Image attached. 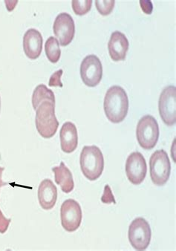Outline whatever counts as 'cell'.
Masks as SVG:
<instances>
[{
	"instance_id": "20",
	"label": "cell",
	"mask_w": 176,
	"mask_h": 251,
	"mask_svg": "<svg viewBox=\"0 0 176 251\" xmlns=\"http://www.w3.org/2000/svg\"><path fill=\"white\" fill-rule=\"evenodd\" d=\"M115 1L114 0H96L95 5L100 14L107 16L112 13L115 6Z\"/></svg>"
},
{
	"instance_id": "22",
	"label": "cell",
	"mask_w": 176,
	"mask_h": 251,
	"mask_svg": "<svg viewBox=\"0 0 176 251\" xmlns=\"http://www.w3.org/2000/svg\"><path fill=\"white\" fill-rule=\"evenodd\" d=\"M101 201L104 204H116L115 198H114L113 194L112 193L109 185H106L104 187V193H103V197L101 198Z\"/></svg>"
},
{
	"instance_id": "26",
	"label": "cell",
	"mask_w": 176,
	"mask_h": 251,
	"mask_svg": "<svg viewBox=\"0 0 176 251\" xmlns=\"http://www.w3.org/2000/svg\"><path fill=\"white\" fill-rule=\"evenodd\" d=\"M0 112H1V97H0Z\"/></svg>"
},
{
	"instance_id": "24",
	"label": "cell",
	"mask_w": 176,
	"mask_h": 251,
	"mask_svg": "<svg viewBox=\"0 0 176 251\" xmlns=\"http://www.w3.org/2000/svg\"><path fill=\"white\" fill-rule=\"evenodd\" d=\"M140 5H141V9L143 10L145 14H151L153 9V5H152L151 1L148 0H141L140 1Z\"/></svg>"
},
{
	"instance_id": "10",
	"label": "cell",
	"mask_w": 176,
	"mask_h": 251,
	"mask_svg": "<svg viewBox=\"0 0 176 251\" xmlns=\"http://www.w3.org/2000/svg\"><path fill=\"white\" fill-rule=\"evenodd\" d=\"M125 169L128 180L134 185H140L145 179L147 165L141 152H134L129 155Z\"/></svg>"
},
{
	"instance_id": "7",
	"label": "cell",
	"mask_w": 176,
	"mask_h": 251,
	"mask_svg": "<svg viewBox=\"0 0 176 251\" xmlns=\"http://www.w3.org/2000/svg\"><path fill=\"white\" fill-rule=\"evenodd\" d=\"M60 218L63 229L69 233L76 231L80 227L83 219L81 207L77 201L67 199L62 204Z\"/></svg>"
},
{
	"instance_id": "25",
	"label": "cell",
	"mask_w": 176,
	"mask_h": 251,
	"mask_svg": "<svg viewBox=\"0 0 176 251\" xmlns=\"http://www.w3.org/2000/svg\"><path fill=\"white\" fill-rule=\"evenodd\" d=\"M4 170H5L4 167H0V190H1L2 187L8 185V183L4 182L2 181V173H3Z\"/></svg>"
},
{
	"instance_id": "15",
	"label": "cell",
	"mask_w": 176,
	"mask_h": 251,
	"mask_svg": "<svg viewBox=\"0 0 176 251\" xmlns=\"http://www.w3.org/2000/svg\"><path fill=\"white\" fill-rule=\"evenodd\" d=\"M60 146L63 152L72 153L78 145V134L75 124L66 122L62 126L60 132Z\"/></svg>"
},
{
	"instance_id": "12",
	"label": "cell",
	"mask_w": 176,
	"mask_h": 251,
	"mask_svg": "<svg viewBox=\"0 0 176 251\" xmlns=\"http://www.w3.org/2000/svg\"><path fill=\"white\" fill-rule=\"evenodd\" d=\"M43 39L41 33L34 28H30L23 37V50L31 60L40 57L43 50Z\"/></svg>"
},
{
	"instance_id": "19",
	"label": "cell",
	"mask_w": 176,
	"mask_h": 251,
	"mask_svg": "<svg viewBox=\"0 0 176 251\" xmlns=\"http://www.w3.org/2000/svg\"><path fill=\"white\" fill-rule=\"evenodd\" d=\"M72 8L74 12L77 15L83 16L87 14L91 8H92V0H86V1H81V0H74L72 2Z\"/></svg>"
},
{
	"instance_id": "4",
	"label": "cell",
	"mask_w": 176,
	"mask_h": 251,
	"mask_svg": "<svg viewBox=\"0 0 176 251\" xmlns=\"http://www.w3.org/2000/svg\"><path fill=\"white\" fill-rule=\"evenodd\" d=\"M159 126L152 115H145L137 125L136 136L138 144L144 150H152L159 138Z\"/></svg>"
},
{
	"instance_id": "3",
	"label": "cell",
	"mask_w": 176,
	"mask_h": 251,
	"mask_svg": "<svg viewBox=\"0 0 176 251\" xmlns=\"http://www.w3.org/2000/svg\"><path fill=\"white\" fill-rule=\"evenodd\" d=\"M35 124L37 132L43 138H52L59 127L55 115V105L49 101L43 102L37 107Z\"/></svg>"
},
{
	"instance_id": "14",
	"label": "cell",
	"mask_w": 176,
	"mask_h": 251,
	"mask_svg": "<svg viewBox=\"0 0 176 251\" xmlns=\"http://www.w3.org/2000/svg\"><path fill=\"white\" fill-rule=\"evenodd\" d=\"M57 189L52 181L44 179L38 188V200L40 207L45 210L54 208L57 202Z\"/></svg>"
},
{
	"instance_id": "1",
	"label": "cell",
	"mask_w": 176,
	"mask_h": 251,
	"mask_svg": "<svg viewBox=\"0 0 176 251\" xmlns=\"http://www.w3.org/2000/svg\"><path fill=\"white\" fill-rule=\"evenodd\" d=\"M106 118L113 124L124 121L129 110V98L124 89L119 86L109 88L103 102Z\"/></svg>"
},
{
	"instance_id": "21",
	"label": "cell",
	"mask_w": 176,
	"mask_h": 251,
	"mask_svg": "<svg viewBox=\"0 0 176 251\" xmlns=\"http://www.w3.org/2000/svg\"><path fill=\"white\" fill-rule=\"evenodd\" d=\"M63 71L62 69L57 70L54 72L49 80V86L51 87H55V86H60L63 87V83L61 82V77L63 75Z\"/></svg>"
},
{
	"instance_id": "17",
	"label": "cell",
	"mask_w": 176,
	"mask_h": 251,
	"mask_svg": "<svg viewBox=\"0 0 176 251\" xmlns=\"http://www.w3.org/2000/svg\"><path fill=\"white\" fill-rule=\"evenodd\" d=\"M49 101L55 105V96L51 89H48L44 84H40L36 87L33 92L32 105L34 110L37 109L43 102Z\"/></svg>"
},
{
	"instance_id": "16",
	"label": "cell",
	"mask_w": 176,
	"mask_h": 251,
	"mask_svg": "<svg viewBox=\"0 0 176 251\" xmlns=\"http://www.w3.org/2000/svg\"><path fill=\"white\" fill-rule=\"evenodd\" d=\"M52 171L54 173L56 184L60 186L63 193H70L75 187V182L70 170L62 161L60 166L53 167Z\"/></svg>"
},
{
	"instance_id": "5",
	"label": "cell",
	"mask_w": 176,
	"mask_h": 251,
	"mask_svg": "<svg viewBox=\"0 0 176 251\" xmlns=\"http://www.w3.org/2000/svg\"><path fill=\"white\" fill-rule=\"evenodd\" d=\"M150 177L155 185L167 184L171 173V164L164 150H157L150 159Z\"/></svg>"
},
{
	"instance_id": "18",
	"label": "cell",
	"mask_w": 176,
	"mask_h": 251,
	"mask_svg": "<svg viewBox=\"0 0 176 251\" xmlns=\"http://www.w3.org/2000/svg\"><path fill=\"white\" fill-rule=\"evenodd\" d=\"M45 51L49 61L53 63H57L61 56V50L58 40L54 37H49L45 44Z\"/></svg>"
},
{
	"instance_id": "2",
	"label": "cell",
	"mask_w": 176,
	"mask_h": 251,
	"mask_svg": "<svg viewBox=\"0 0 176 251\" xmlns=\"http://www.w3.org/2000/svg\"><path fill=\"white\" fill-rule=\"evenodd\" d=\"M80 168L83 176L89 181H95L101 176L104 170V158L97 146H85L80 157Z\"/></svg>"
},
{
	"instance_id": "9",
	"label": "cell",
	"mask_w": 176,
	"mask_h": 251,
	"mask_svg": "<svg viewBox=\"0 0 176 251\" xmlns=\"http://www.w3.org/2000/svg\"><path fill=\"white\" fill-rule=\"evenodd\" d=\"M80 77L83 83L89 87H95L101 81L103 66L95 54L86 56L83 59L80 65Z\"/></svg>"
},
{
	"instance_id": "13",
	"label": "cell",
	"mask_w": 176,
	"mask_h": 251,
	"mask_svg": "<svg viewBox=\"0 0 176 251\" xmlns=\"http://www.w3.org/2000/svg\"><path fill=\"white\" fill-rule=\"evenodd\" d=\"M129 46V40L125 34L119 31L112 33L108 43L109 55L112 60L115 62L125 60Z\"/></svg>"
},
{
	"instance_id": "23",
	"label": "cell",
	"mask_w": 176,
	"mask_h": 251,
	"mask_svg": "<svg viewBox=\"0 0 176 251\" xmlns=\"http://www.w3.org/2000/svg\"><path fill=\"white\" fill-rule=\"evenodd\" d=\"M11 222V219H6L2 213V210H0V233L3 234L8 230Z\"/></svg>"
},
{
	"instance_id": "6",
	"label": "cell",
	"mask_w": 176,
	"mask_h": 251,
	"mask_svg": "<svg viewBox=\"0 0 176 251\" xmlns=\"http://www.w3.org/2000/svg\"><path fill=\"white\" fill-rule=\"evenodd\" d=\"M128 237L131 245L137 251L147 249L152 238V230L150 224L144 218L134 219L129 226Z\"/></svg>"
},
{
	"instance_id": "8",
	"label": "cell",
	"mask_w": 176,
	"mask_h": 251,
	"mask_svg": "<svg viewBox=\"0 0 176 251\" xmlns=\"http://www.w3.org/2000/svg\"><path fill=\"white\" fill-rule=\"evenodd\" d=\"M160 116L163 122L169 126L176 123V89L175 86H169L160 95L158 102Z\"/></svg>"
},
{
	"instance_id": "11",
	"label": "cell",
	"mask_w": 176,
	"mask_h": 251,
	"mask_svg": "<svg viewBox=\"0 0 176 251\" xmlns=\"http://www.w3.org/2000/svg\"><path fill=\"white\" fill-rule=\"evenodd\" d=\"M53 29L62 46L70 44L75 34V24L72 16L67 13L59 14L56 17Z\"/></svg>"
}]
</instances>
